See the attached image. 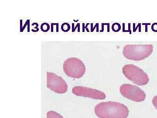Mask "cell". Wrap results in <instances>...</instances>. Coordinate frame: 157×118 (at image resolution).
Segmentation results:
<instances>
[{
    "instance_id": "obj_6",
    "label": "cell",
    "mask_w": 157,
    "mask_h": 118,
    "mask_svg": "<svg viewBox=\"0 0 157 118\" xmlns=\"http://www.w3.org/2000/svg\"><path fill=\"white\" fill-rule=\"evenodd\" d=\"M47 87L57 94H64L68 90V85L61 77L52 72H47Z\"/></svg>"
},
{
    "instance_id": "obj_1",
    "label": "cell",
    "mask_w": 157,
    "mask_h": 118,
    "mask_svg": "<svg viewBox=\"0 0 157 118\" xmlns=\"http://www.w3.org/2000/svg\"><path fill=\"white\" fill-rule=\"evenodd\" d=\"M94 111L100 118H127L129 113L128 108L124 104L111 101L97 104Z\"/></svg>"
},
{
    "instance_id": "obj_2",
    "label": "cell",
    "mask_w": 157,
    "mask_h": 118,
    "mask_svg": "<svg viewBox=\"0 0 157 118\" xmlns=\"http://www.w3.org/2000/svg\"><path fill=\"white\" fill-rule=\"evenodd\" d=\"M153 51L151 44H130L124 46L123 54L126 58L140 61L148 57Z\"/></svg>"
},
{
    "instance_id": "obj_7",
    "label": "cell",
    "mask_w": 157,
    "mask_h": 118,
    "mask_svg": "<svg viewBox=\"0 0 157 118\" xmlns=\"http://www.w3.org/2000/svg\"><path fill=\"white\" fill-rule=\"evenodd\" d=\"M72 92L77 96L89 98L96 100H104L106 98L105 93L102 91L79 86L73 87L72 88Z\"/></svg>"
},
{
    "instance_id": "obj_4",
    "label": "cell",
    "mask_w": 157,
    "mask_h": 118,
    "mask_svg": "<svg viewBox=\"0 0 157 118\" xmlns=\"http://www.w3.org/2000/svg\"><path fill=\"white\" fill-rule=\"evenodd\" d=\"M64 72L69 77L79 79L84 75L86 71L85 65L80 59L70 57L65 61L63 65Z\"/></svg>"
},
{
    "instance_id": "obj_9",
    "label": "cell",
    "mask_w": 157,
    "mask_h": 118,
    "mask_svg": "<svg viewBox=\"0 0 157 118\" xmlns=\"http://www.w3.org/2000/svg\"><path fill=\"white\" fill-rule=\"evenodd\" d=\"M49 29V26L48 25V24L45 23H45H43V24L41 26V30H43V32H47Z\"/></svg>"
},
{
    "instance_id": "obj_10",
    "label": "cell",
    "mask_w": 157,
    "mask_h": 118,
    "mask_svg": "<svg viewBox=\"0 0 157 118\" xmlns=\"http://www.w3.org/2000/svg\"><path fill=\"white\" fill-rule=\"evenodd\" d=\"M152 103L154 106L155 108L157 110V96H155L152 99Z\"/></svg>"
},
{
    "instance_id": "obj_5",
    "label": "cell",
    "mask_w": 157,
    "mask_h": 118,
    "mask_svg": "<svg viewBox=\"0 0 157 118\" xmlns=\"http://www.w3.org/2000/svg\"><path fill=\"white\" fill-rule=\"evenodd\" d=\"M120 92L124 98L135 102L144 101L146 97L145 93L140 88L129 84L121 85Z\"/></svg>"
},
{
    "instance_id": "obj_8",
    "label": "cell",
    "mask_w": 157,
    "mask_h": 118,
    "mask_svg": "<svg viewBox=\"0 0 157 118\" xmlns=\"http://www.w3.org/2000/svg\"><path fill=\"white\" fill-rule=\"evenodd\" d=\"M47 118H64L58 113L54 111H50L47 113Z\"/></svg>"
},
{
    "instance_id": "obj_3",
    "label": "cell",
    "mask_w": 157,
    "mask_h": 118,
    "mask_svg": "<svg viewBox=\"0 0 157 118\" xmlns=\"http://www.w3.org/2000/svg\"><path fill=\"white\" fill-rule=\"evenodd\" d=\"M122 71L126 78L137 85H145L149 81L147 74L141 68L135 65H124Z\"/></svg>"
}]
</instances>
